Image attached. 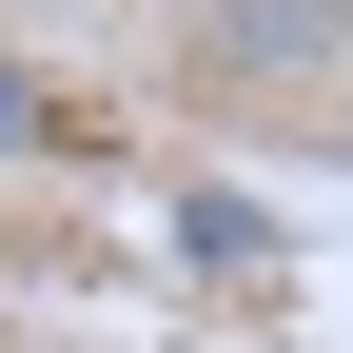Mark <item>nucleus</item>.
Listing matches in <instances>:
<instances>
[{
  "mask_svg": "<svg viewBox=\"0 0 353 353\" xmlns=\"http://www.w3.org/2000/svg\"><path fill=\"white\" fill-rule=\"evenodd\" d=\"M196 59H216V79H334V59H353V0H216Z\"/></svg>",
  "mask_w": 353,
  "mask_h": 353,
  "instance_id": "obj_1",
  "label": "nucleus"
},
{
  "mask_svg": "<svg viewBox=\"0 0 353 353\" xmlns=\"http://www.w3.org/2000/svg\"><path fill=\"white\" fill-rule=\"evenodd\" d=\"M176 255H196V275H275V216L255 196H176Z\"/></svg>",
  "mask_w": 353,
  "mask_h": 353,
  "instance_id": "obj_2",
  "label": "nucleus"
},
{
  "mask_svg": "<svg viewBox=\"0 0 353 353\" xmlns=\"http://www.w3.org/2000/svg\"><path fill=\"white\" fill-rule=\"evenodd\" d=\"M39 138H59V99H39V79L0 59V157H39Z\"/></svg>",
  "mask_w": 353,
  "mask_h": 353,
  "instance_id": "obj_3",
  "label": "nucleus"
}]
</instances>
